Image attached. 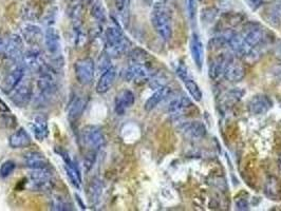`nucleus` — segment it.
<instances>
[{
  "mask_svg": "<svg viewBox=\"0 0 281 211\" xmlns=\"http://www.w3.org/2000/svg\"><path fill=\"white\" fill-rule=\"evenodd\" d=\"M151 23L156 32L166 42L172 37V24L169 10L164 3L157 2L151 11Z\"/></svg>",
  "mask_w": 281,
  "mask_h": 211,
  "instance_id": "nucleus-1",
  "label": "nucleus"
},
{
  "mask_svg": "<svg viewBox=\"0 0 281 211\" xmlns=\"http://www.w3.org/2000/svg\"><path fill=\"white\" fill-rule=\"evenodd\" d=\"M105 37L106 53L112 57L123 55L130 46L129 40L124 36L123 32L117 26H110V28L107 29Z\"/></svg>",
  "mask_w": 281,
  "mask_h": 211,
  "instance_id": "nucleus-2",
  "label": "nucleus"
},
{
  "mask_svg": "<svg viewBox=\"0 0 281 211\" xmlns=\"http://www.w3.org/2000/svg\"><path fill=\"white\" fill-rule=\"evenodd\" d=\"M82 140L84 144L91 149V151H96L102 149L105 145V135L102 128L97 126H87L82 131Z\"/></svg>",
  "mask_w": 281,
  "mask_h": 211,
  "instance_id": "nucleus-3",
  "label": "nucleus"
},
{
  "mask_svg": "<svg viewBox=\"0 0 281 211\" xmlns=\"http://www.w3.org/2000/svg\"><path fill=\"white\" fill-rule=\"evenodd\" d=\"M94 61L86 57L78 59L74 64L75 77L80 85H89L94 77Z\"/></svg>",
  "mask_w": 281,
  "mask_h": 211,
  "instance_id": "nucleus-4",
  "label": "nucleus"
},
{
  "mask_svg": "<svg viewBox=\"0 0 281 211\" xmlns=\"http://www.w3.org/2000/svg\"><path fill=\"white\" fill-rule=\"evenodd\" d=\"M152 71L146 65L131 64L123 73V77L127 81H135V83H143L150 79Z\"/></svg>",
  "mask_w": 281,
  "mask_h": 211,
  "instance_id": "nucleus-5",
  "label": "nucleus"
},
{
  "mask_svg": "<svg viewBox=\"0 0 281 211\" xmlns=\"http://www.w3.org/2000/svg\"><path fill=\"white\" fill-rule=\"evenodd\" d=\"M10 98L17 107H25L32 98V86L29 81L20 83L10 92Z\"/></svg>",
  "mask_w": 281,
  "mask_h": 211,
  "instance_id": "nucleus-6",
  "label": "nucleus"
},
{
  "mask_svg": "<svg viewBox=\"0 0 281 211\" xmlns=\"http://www.w3.org/2000/svg\"><path fill=\"white\" fill-rule=\"evenodd\" d=\"M24 66L31 71L42 73L47 70L42 53L37 50H30L23 55Z\"/></svg>",
  "mask_w": 281,
  "mask_h": 211,
  "instance_id": "nucleus-7",
  "label": "nucleus"
},
{
  "mask_svg": "<svg viewBox=\"0 0 281 211\" xmlns=\"http://www.w3.org/2000/svg\"><path fill=\"white\" fill-rule=\"evenodd\" d=\"M30 181L33 184V187L36 189H46L50 186L52 182L51 171L47 168L33 169L30 174Z\"/></svg>",
  "mask_w": 281,
  "mask_h": 211,
  "instance_id": "nucleus-8",
  "label": "nucleus"
},
{
  "mask_svg": "<svg viewBox=\"0 0 281 211\" xmlns=\"http://www.w3.org/2000/svg\"><path fill=\"white\" fill-rule=\"evenodd\" d=\"M180 131L186 138L200 140L206 134V127L201 121H187L180 126Z\"/></svg>",
  "mask_w": 281,
  "mask_h": 211,
  "instance_id": "nucleus-9",
  "label": "nucleus"
},
{
  "mask_svg": "<svg viewBox=\"0 0 281 211\" xmlns=\"http://www.w3.org/2000/svg\"><path fill=\"white\" fill-rule=\"evenodd\" d=\"M37 86H38L40 93H42L46 97L51 96V95H53L56 92V89H57L56 81L54 77H53L52 74L47 70L40 73V76L37 81Z\"/></svg>",
  "mask_w": 281,
  "mask_h": 211,
  "instance_id": "nucleus-10",
  "label": "nucleus"
},
{
  "mask_svg": "<svg viewBox=\"0 0 281 211\" xmlns=\"http://www.w3.org/2000/svg\"><path fill=\"white\" fill-rule=\"evenodd\" d=\"M273 107L272 100L265 95H256L249 103V111L253 115H261L271 110Z\"/></svg>",
  "mask_w": 281,
  "mask_h": 211,
  "instance_id": "nucleus-11",
  "label": "nucleus"
},
{
  "mask_svg": "<svg viewBox=\"0 0 281 211\" xmlns=\"http://www.w3.org/2000/svg\"><path fill=\"white\" fill-rule=\"evenodd\" d=\"M135 94H133L130 90H123L120 91L116 97L115 101V108H116V112L118 115H123L130 107L133 106L135 104Z\"/></svg>",
  "mask_w": 281,
  "mask_h": 211,
  "instance_id": "nucleus-12",
  "label": "nucleus"
},
{
  "mask_svg": "<svg viewBox=\"0 0 281 211\" xmlns=\"http://www.w3.org/2000/svg\"><path fill=\"white\" fill-rule=\"evenodd\" d=\"M189 47H190L191 57L193 61H195L196 66L201 70L202 69L203 63H204V47H203L202 42H201L200 37L197 35L196 33H193L191 35Z\"/></svg>",
  "mask_w": 281,
  "mask_h": 211,
  "instance_id": "nucleus-13",
  "label": "nucleus"
},
{
  "mask_svg": "<svg viewBox=\"0 0 281 211\" xmlns=\"http://www.w3.org/2000/svg\"><path fill=\"white\" fill-rule=\"evenodd\" d=\"M116 77H117L116 68L110 67L109 69H107L105 72H103L102 76L99 77L96 85V92L99 94L108 92L111 89L113 84H115Z\"/></svg>",
  "mask_w": 281,
  "mask_h": 211,
  "instance_id": "nucleus-14",
  "label": "nucleus"
},
{
  "mask_svg": "<svg viewBox=\"0 0 281 211\" xmlns=\"http://www.w3.org/2000/svg\"><path fill=\"white\" fill-rule=\"evenodd\" d=\"M224 77L232 81V83H237V81L242 80L245 75V70L243 66L237 63L235 60H230L227 64L225 71H224Z\"/></svg>",
  "mask_w": 281,
  "mask_h": 211,
  "instance_id": "nucleus-15",
  "label": "nucleus"
},
{
  "mask_svg": "<svg viewBox=\"0 0 281 211\" xmlns=\"http://www.w3.org/2000/svg\"><path fill=\"white\" fill-rule=\"evenodd\" d=\"M45 45L51 55H57L60 51L59 33L54 28H49L45 33Z\"/></svg>",
  "mask_w": 281,
  "mask_h": 211,
  "instance_id": "nucleus-16",
  "label": "nucleus"
},
{
  "mask_svg": "<svg viewBox=\"0 0 281 211\" xmlns=\"http://www.w3.org/2000/svg\"><path fill=\"white\" fill-rule=\"evenodd\" d=\"M60 154H62L63 159H64L66 171H67V174H68V176H69L71 183L76 188H79L80 184H82V176H80V172H79L76 164L70 159V156L68 154H66V153H60Z\"/></svg>",
  "mask_w": 281,
  "mask_h": 211,
  "instance_id": "nucleus-17",
  "label": "nucleus"
},
{
  "mask_svg": "<svg viewBox=\"0 0 281 211\" xmlns=\"http://www.w3.org/2000/svg\"><path fill=\"white\" fill-rule=\"evenodd\" d=\"M23 39L18 35H13L11 38H9L8 47H6V51L4 55L13 60L19 59L23 57Z\"/></svg>",
  "mask_w": 281,
  "mask_h": 211,
  "instance_id": "nucleus-18",
  "label": "nucleus"
},
{
  "mask_svg": "<svg viewBox=\"0 0 281 211\" xmlns=\"http://www.w3.org/2000/svg\"><path fill=\"white\" fill-rule=\"evenodd\" d=\"M171 88L170 87H167V86H163V87H161L159 88V89L153 93L151 96L146 100V103H145V110L146 111H151L155 109L161 101L164 100L168 95L171 93Z\"/></svg>",
  "mask_w": 281,
  "mask_h": 211,
  "instance_id": "nucleus-19",
  "label": "nucleus"
},
{
  "mask_svg": "<svg viewBox=\"0 0 281 211\" xmlns=\"http://www.w3.org/2000/svg\"><path fill=\"white\" fill-rule=\"evenodd\" d=\"M31 129L33 130V133H34L35 139L43 141L49 134L48 120H47L46 117H44V115H38V117H36L34 120L32 121Z\"/></svg>",
  "mask_w": 281,
  "mask_h": 211,
  "instance_id": "nucleus-20",
  "label": "nucleus"
},
{
  "mask_svg": "<svg viewBox=\"0 0 281 211\" xmlns=\"http://www.w3.org/2000/svg\"><path fill=\"white\" fill-rule=\"evenodd\" d=\"M24 76V69L23 67L22 66H18L16 68H14L9 74L8 76L5 77L4 79V84H3V89L6 92H11L14 88L20 83V81L23 80Z\"/></svg>",
  "mask_w": 281,
  "mask_h": 211,
  "instance_id": "nucleus-21",
  "label": "nucleus"
},
{
  "mask_svg": "<svg viewBox=\"0 0 281 211\" xmlns=\"http://www.w3.org/2000/svg\"><path fill=\"white\" fill-rule=\"evenodd\" d=\"M87 106V99L84 97H77L70 104L68 109V119L70 122H76L85 111Z\"/></svg>",
  "mask_w": 281,
  "mask_h": 211,
  "instance_id": "nucleus-22",
  "label": "nucleus"
},
{
  "mask_svg": "<svg viewBox=\"0 0 281 211\" xmlns=\"http://www.w3.org/2000/svg\"><path fill=\"white\" fill-rule=\"evenodd\" d=\"M24 162L26 167L33 169H42L49 167V162L46 156L37 151H32L24 156Z\"/></svg>",
  "mask_w": 281,
  "mask_h": 211,
  "instance_id": "nucleus-23",
  "label": "nucleus"
},
{
  "mask_svg": "<svg viewBox=\"0 0 281 211\" xmlns=\"http://www.w3.org/2000/svg\"><path fill=\"white\" fill-rule=\"evenodd\" d=\"M10 146L14 149L29 147L32 142L31 136L24 129H19L10 136Z\"/></svg>",
  "mask_w": 281,
  "mask_h": 211,
  "instance_id": "nucleus-24",
  "label": "nucleus"
},
{
  "mask_svg": "<svg viewBox=\"0 0 281 211\" xmlns=\"http://www.w3.org/2000/svg\"><path fill=\"white\" fill-rule=\"evenodd\" d=\"M192 106V101L189 97L187 96H181L177 97L170 101L168 106V112L171 115H178L180 113L184 112L186 109H188Z\"/></svg>",
  "mask_w": 281,
  "mask_h": 211,
  "instance_id": "nucleus-25",
  "label": "nucleus"
},
{
  "mask_svg": "<svg viewBox=\"0 0 281 211\" xmlns=\"http://www.w3.org/2000/svg\"><path fill=\"white\" fill-rule=\"evenodd\" d=\"M23 34L24 39L31 45H35L42 39V30L39 26L34 24L25 25L23 30Z\"/></svg>",
  "mask_w": 281,
  "mask_h": 211,
  "instance_id": "nucleus-26",
  "label": "nucleus"
},
{
  "mask_svg": "<svg viewBox=\"0 0 281 211\" xmlns=\"http://www.w3.org/2000/svg\"><path fill=\"white\" fill-rule=\"evenodd\" d=\"M231 59L226 58L224 56H220L218 58H216L215 60L212 61V64L210 67V76L211 78L215 79L217 77H219L221 74L224 73L225 71V68L229 64V61Z\"/></svg>",
  "mask_w": 281,
  "mask_h": 211,
  "instance_id": "nucleus-27",
  "label": "nucleus"
},
{
  "mask_svg": "<svg viewBox=\"0 0 281 211\" xmlns=\"http://www.w3.org/2000/svg\"><path fill=\"white\" fill-rule=\"evenodd\" d=\"M264 38V35L262 31H260L259 29H252L245 34V36L243 37L245 44L249 46L251 49L258 47Z\"/></svg>",
  "mask_w": 281,
  "mask_h": 211,
  "instance_id": "nucleus-28",
  "label": "nucleus"
},
{
  "mask_svg": "<svg viewBox=\"0 0 281 211\" xmlns=\"http://www.w3.org/2000/svg\"><path fill=\"white\" fill-rule=\"evenodd\" d=\"M183 83H184L186 90L188 91V93L190 94V96L193 99L197 100V101H200L201 99H202V91H201L200 87L198 86L196 81L193 80V78L191 76L184 79Z\"/></svg>",
  "mask_w": 281,
  "mask_h": 211,
  "instance_id": "nucleus-29",
  "label": "nucleus"
},
{
  "mask_svg": "<svg viewBox=\"0 0 281 211\" xmlns=\"http://www.w3.org/2000/svg\"><path fill=\"white\" fill-rule=\"evenodd\" d=\"M116 9L119 17L122 18L124 23H127L129 16V5L130 0H115Z\"/></svg>",
  "mask_w": 281,
  "mask_h": 211,
  "instance_id": "nucleus-30",
  "label": "nucleus"
},
{
  "mask_svg": "<svg viewBox=\"0 0 281 211\" xmlns=\"http://www.w3.org/2000/svg\"><path fill=\"white\" fill-rule=\"evenodd\" d=\"M102 190H103V184L99 180H93L90 184V188H89V197L91 202H96L100 194H102Z\"/></svg>",
  "mask_w": 281,
  "mask_h": 211,
  "instance_id": "nucleus-31",
  "label": "nucleus"
},
{
  "mask_svg": "<svg viewBox=\"0 0 281 211\" xmlns=\"http://www.w3.org/2000/svg\"><path fill=\"white\" fill-rule=\"evenodd\" d=\"M92 15L94 16L96 20H98L99 23H105L106 20V12L104 6L102 5V2H99L98 0L95 2H93L92 4V9H91Z\"/></svg>",
  "mask_w": 281,
  "mask_h": 211,
  "instance_id": "nucleus-32",
  "label": "nucleus"
},
{
  "mask_svg": "<svg viewBox=\"0 0 281 211\" xmlns=\"http://www.w3.org/2000/svg\"><path fill=\"white\" fill-rule=\"evenodd\" d=\"M17 125V119L10 114H4L0 117V129H11Z\"/></svg>",
  "mask_w": 281,
  "mask_h": 211,
  "instance_id": "nucleus-33",
  "label": "nucleus"
},
{
  "mask_svg": "<svg viewBox=\"0 0 281 211\" xmlns=\"http://www.w3.org/2000/svg\"><path fill=\"white\" fill-rule=\"evenodd\" d=\"M147 56L148 54L145 53L142 50H136L131 53L130 58H131V64H142L145 65Z\"/></svg>",
  "mask_w": 281,
  "mask_h": 211,
  "instance_id": "nucleus-34",
  "label": "nucleus"
},
{
  "mask_svg": "<svg viewBox=\"0 0 281 211\" xmlns=\"http://www.w3.org/2000/svg\"><path fill=\"white\" fill-rule=\"evenodd\" d=\"M15 163L12 162V161H8V162H4L3 164L0 167V175L2 176V178H8L9 175L12 174V172L15 170Z\"/></svg>",
  "mask_w": 281,
  "mask_h": 211,
  "instance_id": "nucleus-35",
  "label": "nucleus"
},
{
  "mask_svg": "<svg viewBox=\"0 0 281 211\" xmlns=\"http://www.w3.org/2000/svg\"><path fill=\"white\" fill-rule=\"evenodd\" d=\"M197 0H187V12L188 16L191 20L195 19L196 12H197Z\"/></svg>",
  "mask_w": 281,
  "mask_h": 211,
  "instance_id": "nucleus-36",
  "label": "nucleus"
},
{
  "mask_svg": "<svg viewBox=\"0 0 281 211\" xmlns=\"http://www.w3.org/2000/svg\"><path fill=\"white\" fill-rule=\"evenodd\" d=\"M176 73H177L178 77H179L181 80H182V81H183L184 79H186L187 77L190 76L188 69H187V68H186L185 66H183V65H179V66L177 67Z\"/></svg>",
  "mask_w": 281,
  "mask_h": 211,
  "instance_id": "nucleus-37",
  "label": "nucleus"
},
{
  "mask_svg": "<svg viewBox=\"0 0 281 211\" xmlns=\"http://www.w3.org/2000/svg\"><path fill=\"white\" fill-rule=\"evenodd\" d=\"M109 57L110 56L106 53L102 56V58H99V65H98V69L99 70H102L103 72H105L107 69H109V68L111 67L110 66V58Z\"/></svg>",
  "mask_w": 281,
  "mask_h": 211,
  "instance_id": "nucleus-38",
  "label": "nucleus"
},
{
  "mask_svg": "<svg viewBox=\"0 0 281 211\" xmlns=\"http://www.w3.org/2000/svg\"><path fill=\"white\" fill-rule=\"evenodd\" d=\"M52 209L54 210H69L70 208L67 205V203L64 202L63 199H55L52 204Z\"/></svg>",
  "mask_w": 281,
  "mask_h": 211,
  "instance_id": "nucleus-39",
  "label": "nucleus"
},
{
  "mask_svg": "<svg viewBox=\"0 0 281 211\" xmlns=\"http://www.w3.org/2000/svg\"><path fill=\"white\" fill-rule=\"evenodd\" d=\"M8 42H9V39L0 37V55L5 54L6 47H8Z\"/></svg>",
  "mask_w": 281,
  "mask_h": 211,
  "instance_id": "nucleus-40",
  "label": "nucleus"
},
{
  "mask_svg": "<svg viewBox=\"0 0 281 211\" xmlns=\"http://www.w3.org/2000/svg\"><path fill=\"white\" fill-rule=\"evenodd\" d=\"M236 206H237V209H239V210H247L249 209V204H247V202L245 200H239L236 203Z\"/></svg>",
  "mask_w": 281,
  "mask_h": 211,
  "instance_id": "nucleus-41",
  "label": "nucleus"
},
{
  "mask_svg": "<svg viewBox=\"0 0 281 211\" xmlns=\"http://www.w3.org/2000/svg\"><path fill=\"white\" fill-rule=\"evenodd\" d=\"M249 2L252 8L254 10H256L261 5V3H262V0H249Z\"/></svg>",
  "mask_w": 281,
  "mask_h": 211,
  "instance_id": "nucleus-42",
  "label": "nucleus"
},
{
  "mask_svg": "<svg viewBox=\"0 0 281 211\" xmlns=\"http://www.w3.org/2000/svg\"><path fill=\"white\" fill-rule=\"evenodd\" d=\"M0 111L1 112H8L9 111L8 106L5 105V103L2 99H0Z\"/></svg>",
  "mask_w": 281,
  "mask_h": 211,
  "instance_id": "nucleus-43",
  "label": "nucleus"
}]
</instances>
